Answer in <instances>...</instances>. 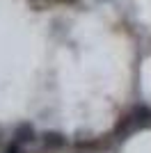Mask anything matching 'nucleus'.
I'll use <instances>...</instances> for the list:
<instances>
[{"mask_svg":"<svg viewBox=\"0 0 151 153\" xmlns=\"http://www.w3.org/2000/svg\"><path fill=\"white\" fill-rule=\"evenodd\" d=\"M14 140L19 142V144H32V142L39 140L37 130H34V126H32L30 121H21L14 126Z\"/></svg>","mask_w":151,"mask_h":153,"instance_id":"obj_1","label":"nucleus"},{"mask_svg":"<svg viewBox=\"0 0 151 153\" xmlns=\"http://www.w3.org/2000/svg\"><path fill=\"white\" fill-rule=\"evenodd\" d=\"M41 142H44V146L48 149V151H60V149H64L69 144L67 135L57 133V130H46V133H41Z\"/></svg>","mask_w":151,"mask_h":153,"instance_id":"obj_2","label":"nucleus"},{"mask_svg":"<svg viewBox=\"0 0 151 153\" xmlns=\"http://www.w3.org/2000/svg\"><path fill=\"white\" fill-rule=\"evenodd\" d=\"M131 114L135 117V121H138L140 128H144L151 123V108L147 105V103H138V105H133Z\"/></svg>","mask_w":151,"mask_h":153,"instance_id":"obj_3","label":"nucleus"},{"mask_svg":"<svg viewBox=\"0 0 151 153\" xmlns=\"http://www.w3.org/2000/svg\"><path fill=\"white\" fill-rule=\"evenodd\" d=\"M135 126H138L135 117H133V114H124L119 121L114 123V135H121V140H124V137H128V135L133 133V128H135Z\"/></svg>","mask_w":151,"mask_h":153,"instance_id":"obj_4","label":"nucleus"},{"mask_svg":"<svg viewBox=\"0 0 151 153\" xmlns=\"http://www.w3.org/2000/svg\"><path fill=\"white\" fill-rule=\"evenodd\" d=\"M2 153H25V151H23V144H19L16 140H12L5 146V151H2Z\"/></svg>","mask_w":151,"mask_h":153,"instance_id":"obj_5","label":"nucleus"}]
</instances>
